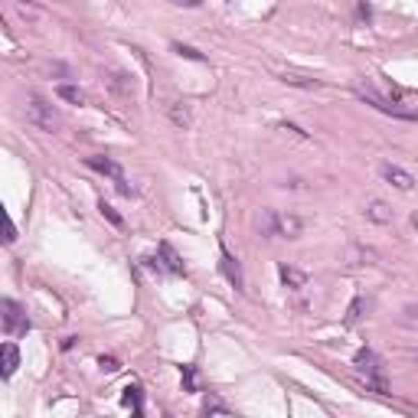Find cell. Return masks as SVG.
I'll return each instance as SVG.
<instances>
[{"label": "cell", "instance_id": "obj_1", "mask_svg": "<svg viewBox=\"0 0 418 418\" xmlns=\"http://www.w3.org/2000/svg\"><path fill=\"white\" fill-rule=\"evenodd\" d=\"M356 369L366 376V389H373V392H389L383 360H379L373 350H360V353H356Z\"/></svg>", "mask_w": 418, "mask_h": 418}, {"label": "cell", "instance_id": "obj_2", "mask_svg": "<svg viewBox=\"0 0 418 418\" xmlns=\"http://www.w3.org/2000/svg\"><path fill=\"white\" fill-rule=\"evenodd\" d=\"M26 121L36 124L40 131H56V128H59V115H56L53 105H46L40 95L26 98Z\"/></svg>", "mask_w": 418, "mask_h": 418}, {"label": "cell", "instance_id": "obj_3", "mask_svg": "<svg viewBox=\"0 0 418 418\" xmlns=\"http://www.w3.org/2000/svg\"><path fill=\"white\" fill-rule=\"evenodd\" d=\"M0 311H3V333H7V337H17V333L30 330V321H26V314H23V307L17 300L7 298L0 304Z\"/></svg>", "mask_w": 418, "mask_h": 418}, {"label": "cell", "instance_id": "obj_4", "mask_svg": "<svg viewBox=\"0 0 418 418\" xmlns=\"http://www.w3.org/2000/svg\"><path fill=\"white\" fill-rule=\"evenodd\" d=\"M356 95L360 98H366L373 108H379V111H386V115H396V118H405V121H418V115L415 111H405V108H399V105H392V102H386L383 95H376L369 86H356Z\"/></svg>", "mask_w": 418, "mask_h": 418}, {"label": "cell", "instance_id": "obj_5", "mask_svg": "<svg viewBox=\"0 0 418 418\" xmlns=\"http://www.w3.org/2000/svg\"><path fill=\"white\" fill-rule=\"evenodd\" d=\"M304 223H300L298 216H271L268 219V232L271 236H284V239H298Z\"/></svg>", "mask_w": 418, "mask_h": 418}, {"label": "cell", "instance_id": "obj_6", "mask_svg": "<svg viewBox=\"0 0 418 418\" xmlns=\"http://www.w3.org/2000/svg\"><path fill=\"white\" fill-rule=\"evenodd\" d=\"M383 177H386L396 190H402V193H408V190L415 186V177L408 170H402V167H396V163H386V167H383Z\"/></svg>", "mask_w": 418, "mask_h": 418}, {"label": "cell", "instance_id": "obj_7", "mask_svg": "<svg viewBox=\"0 0 418 418\" xmlns=\"http://www.w3.org/2000/svg\"><path fill=\"white\" fill-rule=\"evenodd\" d=\"M219 268H223V275L229 278V284L232 288H242V268H239V262L232 258V252H219Z\"/></svg>", "mask_w": 418, "mask_h": 418}, {"label": "cell", "instance_id": "obj_8", "mask_svg": "<svg viewBox=\"0 0 418 418\" xmlns=\"http://www.w3.org/2000/svg\"><path fill=\"white\" fill-rule=\"evenodd\" d=\"M86 163L92 167V170L105 173V177H111V180H124V170H121L115 161H108V157H86Z\"/></svg>", "mask_w": 418, "mask_h": 418}, {"label": "cell", "instance_id": "obj_9", "mask_svg": "<svg viewBox=\"0 0 418 418\" xmlns=\"http://www.w3.org/2000/svg\"><path fill=\"white\" fill-rule=\"evenodd\" d=\"M161 258H163V268L167 271H173V275H183V262H180V255L173 252V246H167V242H161Z\"/></svg>", "mask_w": 418, "mask_h": 418}, {"label": "cell", "instance_id": "obj_10", "mask_svg": "<svg viewBox=\"0 0 418 418\" xmlns=\"http://www.w3.org/2000/svg\"><path fill=\"white\" fill-rule=\"evenodd\" d=\"M278 275H281V281H284L288 288H294V291L307 284V275H304V271H298V268H291V265H281Z\"/></svg>", "mask_w": 418, "mask_h": 418}, {"label": "cell", "instance_id": "obj_11", "mask_svg": "<svg viewBox=\"0 0 418 418\" xmlns=\"http://www.w3.org/2000/svg\"><path fill=\"white\" fill-rule=\"evenodd\" d=\"M366 216H369V219H373V223H392V209H389L386 203H383V200H373V203L366 206Z\"/></svg>", "mask_w": 418, "mask_h": 418}, {"label": "cell", "instance_id": "obj_12", "mask_svg": "<svg viewBox=\"0 0 418 418\" xmlns=\"http://www.w3.org/2000/svg\"><path fill=\"white\" fill-rule=\"evenodd\" d=\"M0 353H3V376H13L17 373V366H20V350H17L13 344H3Z\"/></svg>", "mask_w": 418, "mask_h": 418}, {"label": "cell", "instance_id": "obj_13", "mask_svg": "<svg viewBox=\"0 0 418 418\" xmlns=\"http://www.w3.org/2000/svg\"><path fill=\"white\" fill-rule=\"evenodd\" d=\"M56 92H59V98L69 102V105H86V102H88L86 92H82V88H75V86H59Z\"/></svg>", "mask_w": 418, "mask_h": 418}, {"label": "cell", "instance_id": "obj_14", "mask_svg": "<svg viewBox=\"0 0 418 418\" xmlns=\"http://www.w3.org/2000/svg\"><path fill=\"white\" fill-rule=\"evenodd\" d=\"M281 82L298 86V88H321V82H317V79H307V75H298V72H281Z\"/></svg>", "mask_w": 418, "mask_h": 418}, {"label": "cell", "instance_id": "obj_15", "mask_svg": "<svg viewBox=\"0 0 418 418\" xmlns=\"http://www.w3.org/2000/svg\"><path fill=\"white\" fill-rule=\"evenodd\" d=\"M170 121L177 124V128H190V111H186L183 102H173L170 105Z\"/></svg>", "mask_w": 418, "mask_h": 418}, {"label": "cell", "instance_id": "obj_16", "mask_svg": "<svg viewBox=\"0 0 418 418\" xmlns=\"http://www.w3.org/2000/svg\"><path fill=\"white\" fill-rule=\"evenodd\" d=\"M203 412H206V415H232V408L225 405V402H219L216 396H209L203 402Z\"/></svg>", "mask_w": 418, "mask_h": 418}, {"label": "cell", "instance_id": "obj_17", "mask_svg": "<svg viewBox=\"0 0 418 418\" xmlns=\"http://www.w3.org/2000/svg\"><path fill=\"white\" fill-rule=\"evenodd\" d=\"M98 209H102V216H105V219H108V223H111V225H115V229H121V225H124V219H121V216H118V209H115V206H108L105 200L98 203Z\"/></svg>", "mask_w": 418, "mask_h": 418}, {"label": "cell", "instance_id": "obj_18", "mask_svg": "<svg viewBox=\"0 0 418 418\" xmlns=\"http://www.w3.org/2000/svg\"><path fill=\"white\" fill-rule=\"evenodd\" d=\"M121 402H124V405H134V412L140 415V389H138V386H128V389H124Z\"/></svg>", "mask_w": 418, "mask_h": 418}, {"label": "cell", "instance_id": "obj_19", "mask_svg": "<svg viewBox=\"0 0 418 418\" xmlns=\"http://www.w3.org/2000/svg\"><path fill=\"white\" fill-rule=\"evenodd\" d=\"M173 53L186 56V59H193V63H203V53H196L193 46H183V43H173Z\"/></svg>", "mask_w": 418, "mask_h": 418}, {"label": "cell", "instance_id": "obj_20", "mask_svg": "<svg viewBox=\"0 0 418 418\" xmlns=\"http://www.w3.org/2000/svg\"><path fill=\"white\" fill-rule=\"evenodd\" d=\"M363 307H366V300L363 298H356L353 304H350V314H346V323H356L360 317H363Z\"/></svg>", "mask_w": 418, "mask_h": 418}, {"label": "cell", "instance_id": "obj_21", "mask_svg": "<svg viewBox=\"0 0 418 418\" xmlns=\"http://www.w3.org/2000/svg\"><path fill=\"white\" fill-rule=\"evenodd\" d=\"M183 383H186V389H190V392L196 389V369H193V366H183Z\"/></svg>", "mask_w": 418, "mask_h": 418}, {"label": "cell", "instance_id": "obj_22", "mask_svg": "<svg viewBox=\"0 0 418 418\" xmlns=\"http://www.w3.org/2000/svg\"><path fill=\"white\" fill-rule=\"evenodd\" d=\"M98 363H102V369H108V373H118V369H121V366H118V360H115V356H102Z\"/></svg>", "mask_w": 418, "mask_h": 418}, {"label": "cell", "instance_id": "obj_23", "mask_svg": "<svg viewBox=\"0 0 418 418\" xmlns=\"http://www.w3.org/2000/svg\"><path fill=\"white\" fill-rule=\"evenodd\" d=\"M173 7H200V3H203V0H170Z\"/></svg>", "mask_w": 418, "mask_h": 418}, {"label": "cell", "instance_id": "obj_24", "mask_svg": "<svg viewBox=\"0 0 418 418\" xmlns=\"http://www.w3.org/2000/svg\"><path fill=\"white\" fill-rule=\"evenodd\" d=\"M13 239H17V225L7 219V242H13Z\"/></svg>", "mask_w": 418, "mask_h": 418}]
</instances>
